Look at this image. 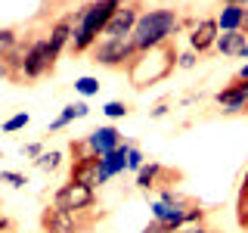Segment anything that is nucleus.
I'll return each mask as SVG.
<instances>
[{
	"mask_svg": "<svg viewBox=\"0 0 248 233\" xmlns=\"http://www.w3.org/2000/svg\"><path fill=\"white\" fill-rule=\"evenodd\" d=\"M121 6H124V0H90V3H84L81 10L75 13V34H72V47H68V50H72L75 56L93 50V47L103 41L108 22H112V16L118 13Z\"/></svg>",
	"mask_w": 248,
	"mask_h": 233,
	"instance_id": "obj_1",
	"label": "nucleus"
},
{
	"mask_svg": "<svg viewBox=\"0 0 248 233\" xmlns=\"http://www.w3.org/2000/svg\"><path fill=\"white\" fill-rule=\"evenodd\" d=\"M174 68H180V53H177L174 41H168V44L152 47L146 53H137V59L127 66V81L134 90H146L152 84L165 81Z\"/></svg>",
	"mask_w": 248,
	"mask_h": 233,
	"instance_id": "obj_2",
	"label": "nucleus"
},
{
	"mask_svg": "<svg viewBox=\"0 0 248 233\" xmlns=\"http://www.w3.org/2000/svg\"><path fill=\"white\" fill-rule=\"evenodd\" d=\"M186 25V22L177 16V10H168V6H158V10H143L137 28H134V44L140 53L152 50V47H161L168 41H174V34Z\"/></svg>",
	"mask_w": 248,
	"mask_h": 233,
	"instance_id": "obj_3",
	"label": "nucleus"
},
{
	"mask_svg": "<svg viewBox=\"0 0 248 233\" xmlns=\"http://www.w3.org/2000/svg\"><path fill=\"white\" fill-rule=\"evenodd\" d=\"M96 224V212H65L59 205H46L41 212L44 233H87Z\"/></svg>",
	"mask_w": 248,
	"mask_h": 233,
	"instance_id": "obj_4",
	"label": "nucleus"
},
{
	"mask_svg": "<svg viewBox=\"0 0 248 233\" xmlns=\"http://www.w3.org/2000/svg\"><path fill=\"white\" fill-rule=\"evenodd\" d=\"M90 53H93V62H99L106 68H127L140 50L134 44V34H124V37H103Z\"/></svg>",
	"mask_w": 248,
	"mask_h": 233,
	"instance_id": "obj_5",
	"label": "nucleus"
},
{
	"mask_svg": "<svg viewBox=\"0 0 248 233\" xmlns=\"http://www.w3.org/2000/svg\"><path fill=\"white\" fill-rule=\"evenodd\" d=\"M56 53L50 47V37H37V41H28L25 59H22V81H37L46 72H53L56 66Z\"/></svg>",
	"mask_w": 248,
	"mask_h": 233,
	"instance_id": "obj_6",
	"label": "nucleus"
},
{
	"mask_svg": "<svg viewBox=\"0 0 248 233\" xmlns=\"http://www.w3.org/2000/svg\"><path fill=\"white\" fill-rule=\"evenodd\" d=\"M53 205L65 208V212H93V205H96V190L68 181L53 193Z\"/></svg>",
	"mask_w": 248,
	"mask_h": 233,
	"instance_id": "obj_7",
	"label": "nucleus"
},
{
	"mask_svg": "<svg viewBox=\"0 0 248 233\" xmlns=\"http://www.w3.org/2000/svg\"><path fill=\"white\" fill-rule=\"evenodd\" d=\"M217 106H220L223 115H239V112H248V78H232L223 90L214 93Z\"/></svg>",
	"mask_w": 248,
	"mask_h": 233,
	"instance_id": "obj_8",
	"label": "nucleus"
},
{
	"mask_svg": "<svg viewBox=\"0 0 248 233\" xmlns=\"http://www.w3.org/2000/svg\"><path fill=\"white\" fill-rule=\"evenodd\" d=\"M68 181L84 183V186H90V190H99L103 183H108V171L103 168V155L75 162V165H72V177H68Z\"/></svg>",
	"mask_w": 248,
	"mask_h": 233,
	"instance_id": "obj_9",
	"label": "nucleus"
},
{
	"mask_svg": "<svg viewBox=\"0 0 248 233\" xmlns=\"http://www.w3.org/2000/svg\"><path fill=\"white\" fill-rule=\"evenodd\" d=\"M180 171H170L168 165H161V162H149V165H143V171H137V190L149 193L155 186H170L180 181Z\"/></svg>",
	"mask_w": 248,
	"mask_h": 233,
	"instance_id": "obj_10",
	"label": "nucleus"
},
{
	"mask_svg": "<svg viewBox=\"0 0 248 233\" xmlns=\"http://www.w3.org/2000/svg\"><path fill=\"white\" fill-rule=\"evenodd\" d=\"M217 37H220V25H217V19H202L199 25L192 28L189 44H192V50H196L199 56H205V53H211V50H214Z\"/></svg>",
	"mask_w": 248,
	"mask_h": 233,
	"instance_id": "obj_11",
	"label": "nucleus"
},
{
	"mask_svg": "<svg viewBox=\"0 0 248 233\" xmlns=\"http://www.w3.org/2000/svg\"><path fill=\"white\" fill-rule=\"evenodd\" d=\"M72 34H75V13H65L62 19H56L50 25V47H53V53H59L65 50V47H72Z\"/></svg>",
	"mask_w": 248,
	"mask_h": 233,
	"instance_id": "obj_12",
	"label": "nucleus"
},
{
	"mask_svg": "<svg viewBox=\"0 0 248 233\" xmlns=\"http://www.w3.org/2000/svg\"><path fill=\"white\" fill-rule=\"evenodd\" d=\"M87 140H90V146H93V152H96V155H108L112 150H118V146L124 143L121 134H118V128H112V124H103V128L90 131Z\"/></svg>",
	"mask_w": 248,
	"mask_h": 233,
	"instance_id": "obj_13",
	"label": "nucleus"
},
{
	"mask_svg": "<svg viewBox=\"0 0 248 233\" xmlns=\"http://www.w3.org/2000/svg\"><path fill=\"white\" fill-rule=\"evenodd\" d=\"M245 47H248V34H245V31H220L214 50L220 53V56H242Z\"/></svg>",
	"mask_w": 248,
	"mask_h": 233,
	"instance_id": "obj_14",
	"label": "nucleus"
},
{
	"mask_svg": "<svg viewBox=\"0 0 248 233\" xmlns=\"http://www.w3.org/2000/svg\"><path fill=\"white\" fill-rule=\"evenodd\" d=\"M245 22H248V6H239V3H223L220 16H217L220 31H242Z\"/></svg>",
	"mask_w": 248,
	"mask_h": 233,
	"instance_id": "obj_15",
	"label": "nucleus"
},
{
	"mask_svg": "<svg viewBox=\"0 0 248 233\" xmlns=\"http://www.w3.org/2000/svg\"><path fill=\"white\" fill-rule=\"evenodd\" d=\"M130 140H124V143L118 146V150H112L108 155H103V168L108 171V177L121 174V171H127V159H130Z\"/></svg>",
	"mask_w": 248,
	"mask_h": 233,
	"instance_id": "obj_16",
	"label": "nucleus"
},
{
	"mask_svg": "<svg viewBox=\"0 0 248 233\" xmlns=\"http://www.w3.org/2000/svg\"><path fill=\"white\" fill-rule=\"evenodd\" d=\"M90 115V106L87 103H75V106H65L59 112V118L50 124V131H62V128H68V124H72L75 118H87Z\"/></svg>",
	"mask_w": 248,
	"mask_h": 233,
	"instance_id": "obj_17",
	"label": "nucleus"
},
{
	"mask_svg": "<svg viewBox=\"0 0 248 233\" xmlns=\"http://www.w3.org/2000/svg\"><path fill=\"white\" fill-rule=\"evenodd\" d=\"M68 152H72V165L75 162H84V159H93V146H90V140L84 137V140H72V146H68Z\"/></svg>",
	"mask_w": 248,
	"mask_h": 233,
	"instance_id": "obj_18",
	"label": "nucleus"
},
{
	"mask_svg": "<svg viewBox=\"0 0 248 233\" xmlns=\"http://www.w3.org/2000/svg\"><path fill=\"white\" fill-rule=\"evenodd\" d=\"M75 90L81 93V97H96V93H99V81L93 75H81L75 81Z\"/></svg>",
	"mask_w": 248,
	"mask_h": 233,
	"instance_id": "obj_19",
	"label": "nucleus"
},
{
	"mask_svg": "<svg viewBox=\"0 0 248 233\" xmlns=\"http://www.w3.org/2000/svg\"><path fill=\"white\" fill-rule=\"evenodd\" d=\"M34 165L41 168V171H56L62 165V152L59 150H50V152H44L41 159H34Z\"/></svg>",
	"mask_w": 248,
	"mask_h": 233,
	"instance_id": "obj_20",
	"label": "nucleus"
},
{
	"mask_svg": "<svg viewBox=\"0 0 248 233\" xmlns=\"http://www.w3.org/2000/svg\"><path fill=\"white\" fill-rule=\"evenodd\" d=\"M248 215V171L242 177V186H239V199H236V217L242 221V217Z\"/></svg>",
	"mask_w": 248,
	"mask_h": 233,
	"instance_id": "obj_21",
	"label": "nucleus"
},
{
	"mask_svg": "<svg viewBox=\"0 0 248 233\" xmlns=\"http://www.w3.org/2000/svg\"><path fill=\"white\" fill-rule=\"evenodd\" d=\"M28 121H31V115H28V112H16L13 118H6V121H3V134H16V131H22Z\"/></svg>",
	"mask_w": 248,
	"mask_h": 233,
	"instance_id": "obj_22",
	"label": "nucleus"
},
{
	"mask_svg": "<svg viewBox=\"0 0 248 233\" xmlns=\"http://www.w3.org/2000/svg\"><path fill=\"white\" fill-rule=\"evenodd\" d=\"M130 112V109H127V103H121V100H112V103H106L103 106V115H106V118H124V115H127Z\"/></svg>",
	"mask_w": 248,
	"mask_h": 233,
	"instance_id": "obj_23",
	"label": "nucleus"
},
{
	"mask_svg": "<svg viewBox=\"0 0 248 233\" xmlns=\"http://www.w3.org/2000/svg\"><path fill=\"white\" fill-rule=\"evenodd\" d=\"M16 47H19V34H16L13 28H3L0 31V53H10Z\"/></svg>",
	"mask_w": 248,
	"mask_h": 233,
	"instance_id": "obj_24",
	"label": "nucleus"
},
{
	"mask_svg": "<svg viewBox=\"0 0 248 233\" xmlns=\"http://www.w3.org/2000/svg\"><path fill=\"white\" fill-rule=\"evenodd\" d=\"M143 165H146V155L137 150V143L130 146V159H127V171H143Z\"/></svg>",
	"mask_w": 248,
	"mask_h": 233,
	"instance_id": "obj_25",
	"label": "nucleus"
},
{
	"mask_svg": "<svg viewBox=\"0 0 248 233\" xmlns=\"http://www.w3.org/2000/svg\"><path fill=\"white\" fill-rule=\"evenodd\" d=\"M0 181H6L10 186H25V174H19V171H0Z\"/></svg>",
	"mask_w": 248,
	"mask_h": 233,
	"instance_id": "obj_26",
	"label": "nucleus"
},
{
	"mask_svg": "<svg viewBox=\"0 0 248 233\" xmlns=\"http://www.w3.org/2000/svg\"><path fill=\"white\" fill-rule=\"evenodd\" d=\"M199 62V53L196 50H189V53H180V68H192Z\"/></svg>",
	"mask_w": 248,
	"mask_h": 233,
	"instance_id": "obj_27",
	"label": "nucleus"
},
{
	"mask_svg": "<svg viewBox=\"0 0 248 233\" xmlns=\"http://www.w3.org/2000/svg\"><path fill=\"white\" fill-rule=\"evenodd\" d=\"M44 152H46V150H44L41 143H25V155H31V159H41Z\"/></svg>",
	"mask_w": 248,
	"mask_h": 233,
	"instance_id": "obj_28",
	"label": "nucleus"
},
{
	"mask_svg": "<svg viewBox=\"0 0 248 233\" xmlns=\"http://www.w3.org/2000/svg\"><path fill=\"white\" fill-rule=\"evenodd\" d=\"M177 233H211V230H208L205 224H189V227H180Z\"/></svg>",
	"mask_w": 248,
	"mask_h": 233,
	"instance_id": "obj_29",
	"label": "nucleus"
},
{
	"mask_svg": "<svg viewBox=\"0 0 248 233\" xmlns=\"http://www.w3.org/2000/svg\"><path fill=\"white\" fill-rule=\"evenodd\" d=\"M168 112H170V106H168V103H158V106H155V109H152L149 115H152V118H165Z\"/></svg>",
	"mask_w": 248,
	"mask_h": 233,
	"instance_id": "obj_30",
	"label": "nucleus"
},
{
	"mask_svg": "<svg viewBox=\"0 0 248 233\" xmlns=\"http://www.w3.org/2000/svg\"><path fill=\"white\" fill-rule=\"evenodd\" d=\"M223 3H239V6H248V0H223Z\"/></svg>",
	"mask_w": 248,
	"mask_h": 233,
	"instance_id": "obj_31",
	"label": "nucleus"
},
{
	"mask_svg": "<svg viewBox=\"0 0 248 233\" xmlns=\"http://www.w3.org/2000/svg\"><path fill=\"white\" fill-rule=\"evenodd\" d=\"M239 227H242V230H248V215L242 217V221H239Z\"/></svg>",
	"mask_w": 248,
	"mask_h": 233,
	"instance_id": "obj_32",
	"label": "nucleus"
},
{
	"mask_svg": "<svg viewBox=\"0 0 248 233\" xmlns=\"http://www.w3.org/2000/svg\"><path fill=\"white\" fill-rule=\"evenodd\" d=\"M239 78H248V66H242V68H239Z\"/></svg>",
	"mask_w": 248,
	"mask_h": 233,
	"instance_id": "obj_33",
	"label": "nucleus"
},
{
	"mask_svg": "<svg viewBox=\"0 0 248 233\" xmlns=\"http://www.w3.org/2000/svg\"><path fill=\"white\" fill-rule=\"evenodd\" d=\"M239 59H248V47H245V53H242V56H239Z\"/></svg>",
	"mask_w": 248,
	"mask_h": 233,
	"instance_id": "obj_34",
	"label": "nucleus"
},
{
	"mask_svg": "<svg viewBox=\"0 0 248 233\" xmlns=\"http://www.w3.org/2000/svg\"><path fill=\"white\" fill-rule=\"evenodd\" d=\"M211 233H220V230H211Z\"/></svg>",
	"mask_w": 248,
	"mask_h": 233,
	"instance_id": "obj_35",
	"label": "nucleus"
}]
</instances>
